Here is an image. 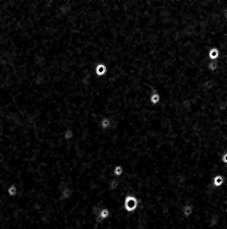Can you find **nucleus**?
Listing matches in <instances>:
<instances>
[{
    "mask_svg": "<svg viewBox=\"0 0 227 229\" xmlns=\"http://www.w3.org/2000/svg\"><path fill=\"white\" fill-rule=\"evenodd\" d=\"M122 206L126 213H135L139 206V201L136 196L126 195L122 201Z\"/></svg>",
    "mask_w": 227,
    "mask_h": 229,
    "instance_id": "obj_1",
    "label": "nucleus"
},
{
    "mask_svg": "<svg viewBox=\"0 0 227 229\" xmlns=\"http://www.w3.org/2000/svg\"><path fill=\"white\" fill-rule=\"evenodd\" d=\"M72 196H73V189L70 186H65L59 192L58 200L60 202H65L70 200L72 198Z\"/></svg>",
    "mask_w": 227,
    "mask_h": 229,
    "instance_id": "obj_2",
    "label": "nucleus"
},
{
    "mask_svg": "<svg viewBox=\"0 0 227 229\" xmlns=\"http://www.w3.org/2000/svg\"><path fill=\"white\" fill-rule=\"evenodd\" d=\"M107 73V65L104 63L103 61L97 62L94 67V75L97 78H103Z\"/></svg>",
    "mask_w": 227,
    "mask_h": 229,
    "instance_id": "obj_3",
    "label": "nucleus"
},
{
    "mask_svg": "<svg viewBox=\"0 0 227 229\" xmlns=\"http://www.w3.org/2000/svg\"><path fill=\"white\" fill-rule=\"evenodd\" d=\"M224 49H227V48H218V47H211L208 51V59L210 61H215V60H218L220 57V54H221V51L224 50Z\"/></svg>",
    "mask_w": 227,
    "mask_h": 229,
    "instance_id": "obj_4",
    "label": "nucleus"
},
{
    "mask_svg": "<svg viewBox=\"0 0 227 229\" xmlns=\"http://www.w3.org/2000/svg\"><path fill=\"white\" fill-rule=\"evenodd\" d=\"M226 178L225 176L222 175V174H216L212 177V185L215 187V189H219V187H222L224 184H225Z\"/></svg>",
    "mask_w": 227,
    "mask_h": 229,
    "instance_id": "obj_5",
    "label": "nucleus"
},
{
    "mask_svg": "<svg viewBox=\"0 0 227 229\" xmlns=\"http://www.w3.org/2000/svg\"><path fill=\"white\" fill-rule=\"evenodd\" d=\"M181 215L184 218H190L193 215V212H195V207L191 204H185L181 207Z\"/></svg>",
    "mask_w": 227,
    "mask_h": 229,
    "instance_id": "obj_6",
    "label": "nucleus"
},
{
    "mask_svg": "<svg viewBox=\"0 0 227 229\" xmlns=\"http://www.w3.org/2000/svg\"><path fill=\"white\" fill-rule=\"evenodd\" d=\"M161 102V95L159 92L155 91L149 95V103L152 106H157Z\"/></svg>",
    "mask_w": 227,
    "mask_h": 229,
    "instance_id": "obj_7",
    "label": "nucleus"
},
{
    "mask_svg": "<svg viewBox=\"0 0 227 229\" xmlns=\"http://www.w3.org/2000/svg\"><path fill=\"white\" fill-rule=\"evenodd\" d=\"M99 126H100V129H103V130H108V129H110L111 126H112V121H111V119L109 118V117H107V116L102 117V118L100 119V121H99Z\"/></svg>",
    "mask_w": 227,
    "mask_h": 229,
    "instance_id": "obj_8",
    "label": "nucleus"
},
{
    "mask_svg": "<svg viewBox=\"0 0 227 229\" xmlns=\"http://www.w3.org/2000/svg\"><path fill=\"white\" fill-rule=\"evenodd\" d=\"M7 196L9 198H14L18 195V187L15 183H10L6 189Z\"/></svg>",
    "mask_w": 227,
    "mask_h": 229,
    "instance_id": "obj_9",
    "label": "nucleus"
},
{
    "mask_svg": "<svg viewBox=\"0 0 227 229\" xmlns=\"http://www.w3.org/2000/svg\"><path fill=\"white\" fill-rule=\"evenodd\" d=\"M112 173H113V176L115 177V178H120L122 175L124 174V168L122 165L120 164H117L113 167V169H112Z\"/></svg>",
    "mask_w": 227,
    "mask_h": 229,
    "instance_id": "obj_10",
    "label": "nucleus"
},
{
    "mask_svg": "<svg viewBox=\"0 0 227 229\" xmlns=\"http://www.w3.org/2000/svg\"><path fill=\"white\" fill-rule=\"evenodd\" d=\"M219 66H220V59L215 60V61H209L207 64V69L209 70L210 72H215L219 69Z\"/></svg>",
    "mask_w": 227,
    "mask_h": 229,
    "instance_id": "obj_11",
    "label": "nucleus"
},
{
    "mask_svg": "<svg viewBox=\"0 0 227 229\" xmlns=\"http://www.w3.org/2000/svg\"><path fill=\"white\" fill-rule=\"evenodd\" d=\"M120 184V180L119 178H115V177H113V178H111L110 180H109L108 182V189L110 190V192H114V190H116L117 189H118Z\"/></svg>",
    "mask_w": 227,
    "mask_h": 229,
    "instance_id": "obj_12",
    "label": "nucleus"
},
{
    "mask_svg": "<svg viewBox=\"0 0 227 229\" xmlns=\"http://www.w3.org/2000/svg\"><path fill=\"white\" fill-rule=\"evenodd\" d=\"M73 138H75V130L70 127H67L63 132V140H65V142H72Z\"/></svg>",
    "mask_w": 227,
    "mask_h": 229,
    "instance_id": "obj_13",
    "label": "nucleus"
},
{
    "mask_svg": "<svg viewBox=\"0 0 227 229\" xmlns=\"http://www.w3.org/2000/svg\"><path fill=\"white\" fill-rule=\"evenodd\" d=\"M0 159H1V154H0Z\"/></svg>",
    "mask_w": 227,
    "mask_h": 229,
    "instance_id": "obj_14",
    "label": "nucleus"
}]
</instances>
